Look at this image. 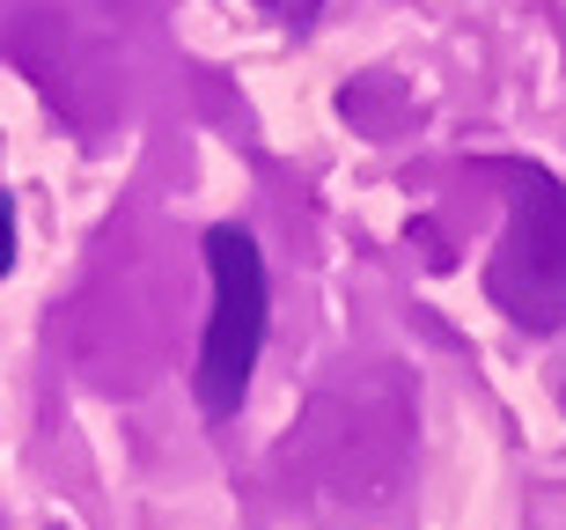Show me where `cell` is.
<instances>
[{
  "label": "cell",
  "instance_id": "1",
  "mask_svg": "<svg viewBox=\"0 0 566 530\" xmlns=\"http://www.w3.org/2000/svg\"><path fill=\"white\" fill-rule=\"evenodd\" d=\"M207 273H213V318H207V340H199V413L229 420L243 405V383H251L258 346H265V310H273L258 236L235 229V221H213Z\"/></svg>",
  "mask_w": 566,
  "mask_h": 530
},
{
  "label": "cell",
  "instance_id": "2",
  "mask_svg": "<svg viewBox=\"0 0 566 530\" xmlns=\"http://www.w3.org/2000/svg\"><path fill=\"white\" fill-rule=\"evenodd\" d=\"M493 295L530 332L566 324V191L545 170L523 177V199L507 214L501 258H493Z\"/></svg>",
  "mask_w": 566,
  "mask_h": 530
},
{
  "label": "cell",
  "instance_id": "3",
  "mask_svg": "<svg viewBox=\"0 0 566 530\" xmlns=\"http://www.w3.org/2000/svg\"><path fill=\"white\" fill-rule=\"evenodd\" d=\"M15 266V207H8V191H0V280Z\"/></svg>",
  "mask_w": 566,
  "mask_h": 530
}]
</instances>
